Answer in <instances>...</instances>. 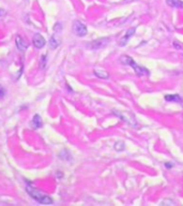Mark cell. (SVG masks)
Instances as JSON below:
<instances>
[{"mask_svg": "<svg viewBox=\"0 0 183 206\" xmlns=\"http://www.w3.org/2000/svg\"><path fill=\"white\" fill-rule=\"evenodd\" d=\"M27 192L29 193V195L32 199H34L37 202H39L40 204H45V205H48V204H52L53 203V199L48 197L47 194L43 193L39 191L38 189L33 188L31 186H27Z\"/></svg>", "mask_w": 183, "mask_h": 206, "instance_id": "6da1fadb", "label": "cell"}, {"mask_svg": "<svg viewBox=\"0 0 183 206\" xmlns=\"http://www.w3.org/2000/svg\"><path fill=\"white\" fill-rule=\"evenodd\" d=\"M120 61H121L123 65L125 66H131L134 68L135 73L138 75V76H143V75H149V71L147 70L146 68L143 67H139L136 62L134 61V59L130 56H126V55H123V56L120 57Z\"/></svg>", "mask_w": 183, "mask_h": 206, "instance_id": "7a4b0ae2", "label": "cell"}, {"mask_svg": "<svg viewBox=\"0 0 183 206\" xmlns=\"http://www.w3.org/2000/svg\"><path fill=\"white\" fill-rule=\"evenodd\" d=\"M73 32L77 36H85L87 34V27L79 20H75L73 24Z\"/></svg>", "mask_w": 183, "mask_h": 206, "instance_id": "3957f363", "label": "cell"}, {"mask_svg": "<svg viewBox=\"0 0 183 206\" xmlns=\"http://www.w3.org/2000/svg\"><path fill=\"white\" fill-rule=\"evenodd\" d=\"M109 38H101V39H98V40L92 41L91 43L87 45V47L90 49H101L103 46H105L107 44V42H109Z\"/></svg>", "mask_w": 183, "mask_h": 206, "instance_id": "277c9868", "label": "cell"}, {"mask_svg": "<svg viewBox=\"0 0 183 206\" xmlns=\"http://www.w3.org/2000/svg\"><path fill=\"white\" fill-rule=\"evenodd\" d=\"M32 42H33V45H34L37 49H42V47H44L45 43H46L44 36H42V34H40V33H37L36 36H33Z\"/></svg>", "mask_w": 183, "mask_h": 206, "instance_id": "5b68a950", "label": "cell"}, {"mask_svg": "<svg viewBox=\"0 0 183 206\" xmlns=\"http://www.w3.org/2000/svg\"><path fill=\"white\" fill-rule=\"evenodd\" d=\"M15 42H16L17 49H19V51H25V49L28 47V42H27V40H26V39H24L23 36H16Z\"/></svg>", "mask_w": 183, "mask_h": 206, "instance_id": "8992f818", "label": "cell"}, {"mask_svg": "<svg viewBox=\"0 0 183 206\" xmlns=\"http://www.w3.org/2000/svg\"><path fill=\"white\" fill-rule=\"evenodd\" d=\"M135 30H136V28H135V27H133V28H130V29H129V30L126 31V33H125V36H124V38H123V39H122V40L120 41V42H119V45H120V46H123V45H125V44H126V42L129 41V39H130L131 36H133V34L135 33Z\"/></svg>", "mask_w": 183, "mask_h": 206, "instance_id": "52a82bcc", "label": "cell"}, {"mask_svg": "<svg viewBox=\"0 0 183 206\" xmlns=\"http://www.w3.org/2000/svg\"><path fill=\"white\" fill-rule=\"evenodd\" d=\"M93 73L95 76H98L99 78H102V80H107V78H109V74H108V72H106V71L102 70V69H94Z\"/></svg>", "mask_w": 183, "mask_h": 206, "instance_id": "ba28073f", "label": "cell"}, {"mask_svg": "<svg viewBox=\"0 0 183 206\" xmlns=\"http://www.w3.org/2000/svg\"><path fill=\"white\" fill-rule=\"evenodd\" d=\"M31 126L33 127V129H39L43 126V122H42V118L39 116V115H34L32 118V121H31Z\"/></svg>", "mask_w": 183, "mask_h": 206, "instance_id": "9c48e42d", "label": "cell"}, {"mask_svg": "<svg viewBox=\"0 0 183 206\" xmlns=\"http://www.w3.org/2000/svg\"><path fill=\"white\" fill-rule=\"evenodd\" d=\"M166 3L175 9H183V1L181 0H166Z\"/></svg>", "mask_w": 183, "mask_h": 206, "instance_id": "30bf717a", "label": "cell"}, {"mask_svg": "<svg viewBox=\"0 0 183 206\" xmlns=\"http://www.w3.org/2000/svg\"><path fill=\"white\" fill-rule=\"evenodd\" d=\"M60 44V40L57 39V36L56 34H53L52 38H50V40H49V45H50V47L52 49H57L58 46Z\"/></svg>", "mask_w": 183, "mask_h": 206, "instance_id": "8fae6325", "label": "cell"}, {"mask_svg": "<svg viewBox=\"0 0 183 206\" xmlns=\"http://www.w3.org/2000/svg\"><path fill=\"white\" fill-rule=\"evenodd\" d=\"M167 101H175V102H181V98H180L179 95H169V96H166L165 97Z\"/></svg>", "mask_w": 183, "mask_h": 206, "instance_id": "7c38bea8", "label": "cell"}, {"mask_svg": "<svg viewBox=\"0 0 183 206\" xmlns=\"http://www.w3.org/2000/svg\"><path fill=\"white\" fill-rule=\"evenodd\" d=\"M115 149L117 150V151H122V150L125 149V144H124V142L119 141V142H117V143H115Z\"/></svg>", "mask_w": 183, "mask_h": 206, "instance_id": "4fadbf2b", "label": "cell"}, {"mask_svg": "<svg viewBox=\"0 0 183 206\" xmlns=\"http://www.w3.org/2000/svg\"><path fill=\"white\" fill-rule=\"evenodd\" d=\"M161 204H162V205H175V202H172L170 200H165V201H163Z\"/></svg>", "mask_w": 183, "mask_h": 206, "instance_id": "5bb4252c", "label": "cell"}, {"mask_svg": "<svg viewBox=\"0 0 183 206\" xmlns=\"http://www.w3.org/2000/svg\"><path fill=\"white\" fill-rule=\"evenodd\" d=\"M174 46H175V49H183V47L181 45H179V43H178L177 41H174Z\"/></svg>", "mask_w": 183, "mask_h": 206, "instance_id": "9a60e30c", "label": "cell"}, {"mask_svg": "<svg viewBox=\"0 0 183 206\" xmlns=\"http://www.w3.org/2000/svg\"><path fill=\"white\" fill-rule=\"evenodd\" d=\"M4 96V90L2 89V87L0 86V97H3Z\"/></svg>", "mask_w": 183, "mask_h": 206, "instance_id": "2e32d148", "label": "cell"}, {"mask_svg": "<svg viewBox=\"0 0 183 206\" xmlns=\"http://www.w3.org/2000/svg\"><path fill=\"white\" fill-rule=\"evenodd\" d=\"M3 15H5V11H3V10H0V17L3 16Z\"/></svg>", "mask_w": 183, "mask_h": 206, "instance_id": "e0dca14e", "label": "cell"}, {"mask_svg": "<svg viewBox=\"0 0 183 206\" xmlns=\"http://www.w3.org/2000/svg\"><path fill=\"white\" fill-rule=\"evenodd\" d=\"M165 166H166V168H171L172 164H171L170 162H167V163H165Z\"/></svg>", "mask_w": 183, "mask_h": 206, "instance_id": "ac0fdd59", "label": "cell"}, {"mask_svg": "<svg viewBox=\"0 0 183 206\" xmlns=\"http://www.w3.org/2000/svg\"><path fill=\"white\" fill-rule=\"evenodd\" d=\"M182 106H183V103H182Z\"/></svg>", "mask_w": 183, "mask_h": 206, "instance_id": "d6986e66", "label": "cell"}]
</instances>
